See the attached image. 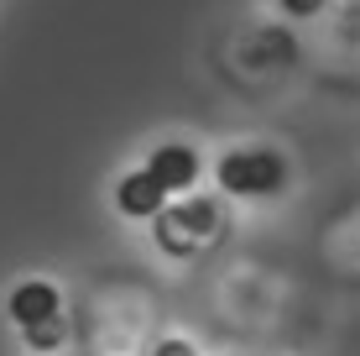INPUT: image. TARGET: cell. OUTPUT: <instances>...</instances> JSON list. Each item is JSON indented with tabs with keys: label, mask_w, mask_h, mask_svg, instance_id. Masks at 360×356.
<instances>
[{
	"label": "cell",
	"mask_w": 360,
	"mask_h": 356,
	"mask_svg": "<svg viewBox=\"0 0 360 356\" xmlns=\"http://www.w3.org/2000/svg\"><path fill=\"white\" fill-rule=\"evenodd\" d=\"M152 236L167 257H198L225 236V210L209 194H178L167 200V210L152 220Z\"/></svg>",
	"instance_id": "6da1fadb"
},
{
	"label": "cell",
	"mask_w": 360,
	"mask_h": 356,
	"mask_svg": "<svg viewBox=\"0 0 360 356\" xmlns=\"http://www.w3.org/2000/svg\"><path fill=\"white\" fill-rule=\"evenodd\" d=\"M214 178L230 200H277L288 189V157L277 147H235L219 157Z\"/></svg>",
	"instance_id": "7a4b0ae2"
},
{
	"label": "cell",
	"mask_w": 360,
	"mask_h": 356,
	"mask_svg": "<svg viewBox=\"0 0 360 356\" xmlns=\"http://www.w3.org/2000/svg\"><path fill=\"white\" fill-rule=\"evenodd\" d=\"M167 200L172 194L157 183V173L152 168H136V173H126L115 183V210L126 215V220H157L167 210Z\"/></svg>",
	"instance_id": "3957f363"
},
{
	"label": "cell",
	"mask_w": 360,
	"mask_h": 356,
	"mask_svg": "<svg viewBox=\"0 0 360 356\" xmlns=\"http://www.w3.org/2000/svg\"><path fill=\"white\" fill-rule=\"evenodd\" d=\"M53 314H63V293H58V283L32 278V283L11 288V320H16V330H32V325L53 320Z\"/></svg>",
	"instance_id": "277c9868"
},
{
	"label": "cell",
	"mask_w": 360,
	"mask_h": 356,
	"mask_svg": "<svg viewBox=\"0 0 360 356\" xmlns=\"http://www.w3.org/2000/svg\"><path fill=\"white\" fill-rule=\"evenodd\" d=\"M146 168L157 173V183H162L167 194H188L198 173H204V163H198V152L193 147H183V142H167V147H157L152 157H146Z\"/></svg>",
	"instance_id": "5b68a950"
},
{
	"label": "cell",
	"mask_w": 360,
	"mask_h": 356,
	"mask_svg": "<svg viewBox=\"0 0 360 356\" xmlns=\"http://www.w3.org/2000/svg\"><path fill=\"white\" fill-rule=\"evenodd\" d=\"M21 336H27V346H32V351H58V346L68 340V314H53V320L21 330Z\"/></svg>",
	"instance_id": "8992f818"
},
{
	"label": "cell",
	"mask_w": 360,
	"mask_h": 356,
	"mask_svg": "<svg viewBox=\"0 0 360 356\" xmlns=\"http://www.w3.org/2000/svg\"><path fill=\"white\" fill-rule=\"evenodd\" d=\"M277 6H282V16L308 21V16H319V11H324V0H277Z\"/></svg>",
	"instance_id": "52a82bcc"
},
{
	"label": "cell",
	"mask_w": 360,
	"mask_h": 356,
	"mask_svg": "<svg viewBox=\"0 0 360 356\" xmlns=\"http://www.w3.org/2000/svg\"><path fill=\"white\" fill-rule=\"evenodd\" d=\"M152 356H198V351L183 336H167V340H157V346H152Z\"/></svg>",
	"instance_id": "ba28073f"
}]
</instances>
